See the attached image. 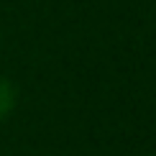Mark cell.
I'll return each instance as SVG.
<instances>
[{
  "label": "cell",
  "instance_id": "6da1fadb",
  "mask_svg": "<svg viewBox=\"0 0 156 156\" xmlns=\"http://www.w3.org/2000/svg\"><path fill=\"white\" fill-rule=\"evenodd\" d=\"M16 100H18L16 84L10 80H5V77H0V120H5L16 110Z\"/></svg>",
  "mask_w": 156,
  "mask_h": 156
}]
</instances>
